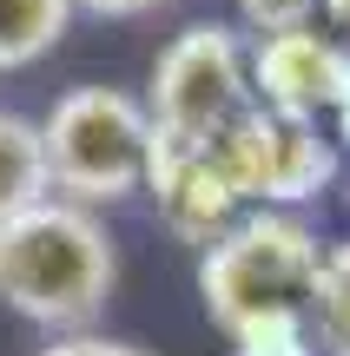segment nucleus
<instances>
[{"label":"nucleus","instance_id":"1","mask_svg":"<svg viewBox=\"0 0 350 356\" xmlns=\"http://www.w3.org/2000/svg\"><path fill=\"white\" fill-rule=\"evenodd\" d=\"M119 284V251L100 211L73 198H40L13 225H0V304L53 337L93 330Z\"/></svg>","mask_w":350,"mask_h":356},{"label":"nucleus","instance_id":"2","mask_svg":"<svg viewBox=\"0 0 350 356\" xmlns=\"http://www.w3.org/2000/svg\"><path fill=\"white\" fill-rule=\"evenodd\" d=\"M324 244L291 211H245L205 257H198V297L225 337L258 317H311Z\"/></svg>","mask_w":350,"mask_h":356},{"label":"nucleus","instance_id":"3","mask_svg":"<svg viewBox=\"0 0 350 356\" xmlns=\"http://www.w3.org/2000/svg\"><path fill=\"white\" fill-rule=\"evenodd\" d=\"M40 145H47L53 191L100 211V204H119L132 191H145L152 113L126 86H73L40 119Z\"/></svg>","mask_w":350,"mask_h":356},{"label":"nucleus","instance_id":"4","mask_svg":"<svg viewBox=\"0 0 350 356\" xmlns=\"http://www.w3.org/2000/svg\"><path fill=\"white\" fill-rule=\"evenodd\" d=\"M145 113L159 132L185 145H212L232 119L251 113V53L238 26L225 20H192L159 47L152 86H145Z\"/></svg>","mask_w":350,"mask_h":356},{"label":"nucleus","instance_id":"5","mask_svg":"<svg viewBox=\"0 0 350 356\" xmlns=\"http://www.w3.org/2000/svg\"><path fill=\"white\" fill-rule=\"evenodd\" d=\"M212 159L232 178L238 198L264 204V211L304 204L317 191H331V178H337V139L317 119H285V113H264V106L232 119L212 139Z\"/></svg>","mask_w":350,"mask_h":356},{"label":"nucleus","instance_id":"6","mask_svg":"<svg viewBox=\"0 0 350 356\" xmlns=\"http://www.w3.org/2000/svg\"><path fill=\"white\" fill-rule=\"evenodd\" d=\"M145 191L159 198L166 231H179L198 251H212V244L245 218V198H238L232 178L218 172L212 145H185V139H172V132H159V126H152V159H145Z\"/></svg>","mask_w":350,"mask_h":356},{"label":"nucleus","instance_id":"7","mask_svg":"<svg viewBox=\"0 0 350 356\" xmlns=\"http://www.w3.org/2000/svg\"><path fill=\"white\" fill-rule=\"evenodd\" d=\"M350 79V47L337 33H317V26H298V33H271L251 47V106L285 119H317L337 113Z\"/></svg>","mask_w":350,"mask_h":356},{"label":"nucleus","instance_id":"8","mask_svg":"<svg viewBox=\"0 0 350 356\" xmlns=\"http://www.w3.org/2000/svg\"><path fill=\"white\" fill-rule=\"evenodd\" d=\"M40 198H53L40 119L7 113V106H0V225H13L20 211H33Z\"/></svg>","mask_w":350,"mask_h":356},{"label":"nucleus","instance_id":"9","mask_svg":"<svg viewBox=\"0 0 350 356\" xmlns=\"http://www.w3.org/2000/svg\"><path fill=\"white\" fill-rule=\"evenodd\" d=\"M73 26V0H0V73L47 60Z\"/></svg>","mask_w":350,"mask_h":356},{"label":"nucleus","instance_id":"10","mask_svg":"<svg viewBox=\"0 0 350 356\" xmlns=\"http://www.w3.org/2000/svg\"><path fill=\"white\" fill-rule=\"evenodd\" d=\"M311 330L331 356H350V238L324 244L317 264V297H311Z\"/></svg>","mask_w":350,"mask_h":356},{"label":"nucleus","instance_id":"11","mask_svg":"<svg viewBox=\"0 0 350 356\" xmlns=\"http://www.w3.org/2000/svg\"><path fill=\"white\" fill-rule=\"evenodd\" d=\"M232 356H317L311 317H258L232 330Z\"/></svg>","mask_w":350,"mask_h":356},{"label":"nucleus","instance_id":"12","mask_svg":"<svg viewBox=\"0 0 350 356\" xmlns=\"http://www.w3.org/2000/svg\"><path fill=\"white\" fill-rule=\"evenodd\" d=\"M317 0H238V26H251L258 40L271 33H298V26H311Z\"/></svg>","mask_w":350,"mask_h":356},{"label":"nucleus","instance_id":"13","mask_svg":"<svg viewBox=\"0 0 350 356\" xmlns=\"http://www.w3.org/2000/svg\"><path fill=\"white\" fill-rule=\"evenodd\" d=\"M40 356H152L139 343H126V337H100V330H79V337H53Z\"/></svg>","mask_w":350,"mask_h":356},{"label":"nucleus","instance_id":"14","mask_svg":"<svg viewBox=\"0 0 350 356\" xmlns=\"http://www.w3.org/2000/svg\"><path fill=\"white\" fill-rule=\"evenodd\" d=\"M152 7H166V0H73V13H100V20H139Z\"/></svg>","mask_w":350,"mask_h":356},{"label":"nucleus","instance_id":"15","mask_svg":"<svg viewBox=\"0 0 350 356\" xmlns=\"http://www.w3.org/2000/svg\"><path fill=\"white\" fill-rule=\"evenodd\" d=\"M317 7H324V20H331V33H337L344 47H350V0H317Z\"/></svg>","mask_w":350,"mask_h":356},{"label":"nucleus","instance_id":"16","mask_svg":"<svg viewBox=\"0 0 350 356\" xmlns=\"http://www.w3.org/2000/svg\"><path fill=\"white\" fill-rule=\"evenodd\" d=\"M331 119H337V139L350 145V79H344V99H337V113H331Z\"/></svg>","mask_w":350,"mask_h":356}]
</instances>
